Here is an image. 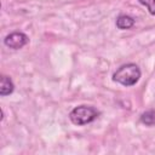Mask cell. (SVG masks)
I'll list each match as a JSON object with an SVG mask.
<instances>
[{
    "mask_svg": "<svg viewBox=\"0 0 155 155\" xmlns=\"http://www.w3.org/2000/svg\"><path fill=\"white\" fill-rule=\"evenodd\" d=\"M140 75L142 73L137 64L127 63L116 69V71L113 74V80L122 86L130 87L138 82V80L140 79Z\"/></svg>",
    "mask_w": 155,
    "mask_h": 155,
    "instance_id": "6da1fadb",
    "label": "cell"
},
{
    "mask_svg": "<svg viewBox=\"0 0 155 155\" xmlns=\"http://www.w3.org/2000/svg\"><path fill=\"white\" fill-rule=\"evenodd\" d=\"M99 115V111L91 105H79L75 107L69 113V119L74 125L84 126L94 121Z\"/></svg>",
    "mask_w": 155,
    "mask_h": 155,
    "instance_id": "7a4b0ae2",
    "label": "cell"
},
{
    "mask_svg": "<svg viewBox=\"0 0 155 155\" xmlns=\"http://www.w3.org/2000/svg\"><path fill=\"white\" fill-rule=\"evenodd\" d=\"M28 42H29L28 35L24 34V33H22V31H13V33H10V34L6 35V38L4 39L5 46H7L8 48H12V50H19V48L24 47Z\"/></svg>",
    "mask_w": 155,
    "mask_h": 155,
    "instance_id": "3957f363",
    "label": "cell"
},
{
    "mask_svg": "<svg viewBox=\"0 0 155 155\" xmlns=\"http://www.w3.org/2000/svg\"><path fill=\"white\" fill-rule=\"evenodd\" d=\"M13 90H15V85H13L11 78H8L6 75H1V78H0V94L2 97L8 96L13 92Z\"/></svg>",
    "mask_w": 155,
    "mask_h": 155,
    "instance_id": "277c9868",
    "label": "cell"
},
{
    "mask_svg": "<svg viewBox=\"0 0 155 155\" xmlns=\"http://www.w3.org/2000/svg\"><path fill=\"white\" fill-rule=\"evenodd\" d=\"M116 27L121 30H125V29H130L134 25V19L128 16V15H120L117 18H116V22H115Z\"/></svg>",
    "mask_w": 155,
    "mask_h": 155,
    "instance_id": "5b68a950",
    "label": "cell"
},
{
    "mask_svg": "<svg viewBox=\"0 0 155 155\" xmlns=\"http://www.w3.org/2000/svg\"><path fill=\"white\" fill-rule=\"evenodd\" d=\"M139 120L145 126H154L155 125V110L154 109H149V110L144 111L140 115Z\"/></svg>",
    "mask_w": 155,
    "mask_h": 155,
    "instance_id": "8992f818",
    "label": "cell"
},
{
    "mask_svg": "<svg viewBox=\"0 0 155 155\" xmlns=\"http://www.w3.org/2000/svg\"><path fill=\"white\" fill-rule=\"evenodd\" d=\"M139 4H142L143 6H145L149 11L150 15L155 16V0H138Z\"/></svg>",
    "mask_w": 155,
    "mask_h": 155,
    "instance_id": "52a82bcc",
    "label": "cell"
}]
</instances>
